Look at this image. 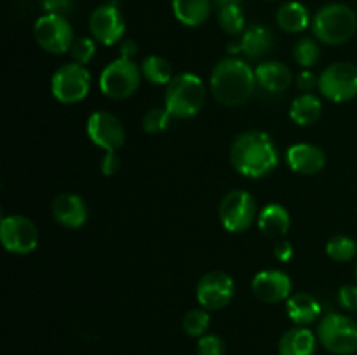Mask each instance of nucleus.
Masks as SVG:
<instances>
[{
	"label": "nucleus",
	"mask_w": 357,
	"mask_h": 355,
	"mask_svg": "<svg viewBox=\"0 0 357 355\" xmlns=\"http://www.w3.org/2000/svg\"><path fill=\"white\" fill-rule=\"evenodd\" d=\"M234 169L246 178H265L278 167L279 153L274 139L264 131H246L237 136L230 148Z\"/></svg>",
	"instance_id": "nucleus-1"
},
{
	"label": "nucleus",
	"mask_w": 357,
	"mask_h": 355,
	"mask_svg": "<svg viewBox=\"0 0 357 355\" xmlns=\"http://www.w3.org/2000/svg\"><path fill=\"white\" fill-rule=\"evenodd\" d=\"M257 87L255 70L244 59L225 58L211 72V93L218 103L237 106L246 103Z\"/></svg>",
	"instance_id": "nucleus-2"
},
{
	"label": "nucleus",
	"mask_w": 357,
	"mask_h": 355,
	"mask_svg": "<svg viewBox=\"0 0 357 355\" xmlns=\"http://www.w3.org/2000/svg\"><path fill=\"white\" fill-rule=\"evenodd\" d=\"M206 101V87L201 77L194 73H180L166 86L164 104L176 118H192L201 111Z\"/></svg>",
	"instance_id": "nucleus-3"
},
{
	"label": "nucleus",
	"mask_w": 357,
	"mask_h": 355,
	"mask_svg": "<svg viewBox=\"0 0 357 355\" xmlns=\"http://www.w3.org/2000/svg\"><path fill=\"white\" fill-rule=\"evenodd\" d=\"M357 30V16L345 3H328L317 10L312 21L314 37L328 45H340L351 40Z\"/></svg>",
	"instance_id": "nucleus-4"
},
{
	"label": "nucleus",
	"mask_w": 357,
	"mask_h": 355,
	"mask_svg": "<svg viewBox=\"0 0 357 355\" xmlns=\"http://www.w3.org/2000/svg\"><path fill=\"white\" fill-rule=\"evenodd\" d=\"M317 340L335 355L357 352V324L342 313H328L317 326Z\"/></svg>",
	"instance_id": "nucleus-5"
},
{
	"label": "nucleus",
	"mask_w": 357,
	"mask_h": 355,
	"mask_svg": "<svg viewBox=\"0 0 357 355\" xmlns=\"http://www.w3.org/2000/svg\"><path fill=\"white\" fill-rule=\"evenodd\" d=\"M142 68L132 59L119 58L105 66L100 77L101 93L112 100H126L138 90Z\"/></svg>",
	"instance_id": "nucleus-6"
},
{
	"label": "nucleus",
	"mask_w": 357,
	"mask_h": 355,
	"mask_svg": "<svg viewBox=\"0 0 357 355\" xmlns=\"http://www.w3.org/2000/svg\"><path fill=\"white\" fill-rule=\"evenodd\" d=\"M91 89L89 70L79 63H68L56 70L51 79L52 96L65 104H75L86 100Z\"/></svg>",
	"instance_id": "nucleus-7"
},
{
	"label": "nucleus",
	"mask_w": 357,
	"mask_h": 355,
	"mask_svg": "<svg viewBox=\"0 0 357 355\" xmlns=\"http://www.w3.org/2000/svg\"><path fill=\"white\" fill-rule=\"evenodd\" d=\"M257 219V204L250 191L232 190L220 204V221L230 233H243Z\"/></svg>",
	"instance_id": "nucleus-8"
},
{
	"label": "nucleus",
	"mask_w": 357,
	"mask_h": 355,
	"mask_svg": "<svg viewBox=\"0 0 357 355\" xmlns=\"http://www.w3.org/2000/svg\"><path fill=\"white\" fill-rule=\"evenodd\" d=\"M319 90L326 100L345 103L357 96V66L338 61L328 66L319 77Z\"/></svg>",
	"instance_id": "nucleus-9"
},
{
	"label": "nucleus",
	"mask_w": 357,
	"mask_h": 355,
	"mask_svg": "<svg viewBox=\"0 0 357 355\" xmlns=\"http://www.w3.org/2000/svg\"><path fill=\"white\" fill-rule=\"evenodd\" d=\"M33 35L37 44L51 54H65L75 42L72 24L61 14H44L38 17Z\"/></svg>",
	"instance_id": "nucleus-10"
},
{
	"label": "nucleus",
	"mask_w": 357,
	"mask_h": 355,
	"mask_svg": "<svg viewBox=\"0 0 357 355\" xmlns=\"http://www.w3.org/2000/svg\"><path fill=\"white\" fill-rule=\"evenodd\" d=\"M0 239L9 253L28 254L38 246L37 226L24 216H3L0 223Z\"/></svg>",
	"instance_id": "nucleus-11"
},
{
	"label": "nucleus",
	"mask_w": 357,
	"mask_h": 355,
	"mask_svg": "<svg viewBox=\"0 0 357 355\" xmlns=\"http://www.w3.org/2000/svg\"><path fill=\"white\" fill-rule=\"evenodd\" d=\"M234 291V278L225 271H209L199 281L195 296L202 308L208 312L211 310H222L232 301Z\"/></svg>",
	"instance_id": "nucleus-12"
},
{
	"label": "nucleus",
	"mask_w": 357,
	"mask_h": 355,
	"mask_svg": "<svg viewBox=\"0 0 357 355\" xmlns=\"http://www.w3.org/2000/svg\"><path fill=\"white\" fill-rule=\"evenodd\" d=\"M87 136L105 152H117L126 143V131L122 122L108 111H94L87 118Z\"/></svg>",
	"instance_id": "nucleus-13"
},
{
	"label": "nucleus",
	"mask_w": 357,
	"mask_h": 355,
	"mask_svg": "<svg viewBox=\"0 0 357 355\" xmlns=\"http://www.w3.org/2000/svg\"><path fill=\"white\" fill-rule=\"evenodd\" d=\"M89 30L96 42L103 45H114L124 37L126 21L115 3H105L91 14Z\"/></svg>",
	"instance_id": "nucleus-14"
},
{
	"label": "nucleus",
	"mask_w": 357,
	"mask_h": 355,
	"mask_svg": "<svg viewBox=\"0 0 357 355\" xmlns=\"http://www.w3.org/2000/svg\"><path fill=\"white\" fill-rule=\"evenodd\" d=\"M291 278L281 270H261L251 282L255 296L264 303L286 301L291 296Z\"/></svg>",
	"instance_id": "nucleus-15"
},
{
	"label": "nucleus",
	"mask_w": 357,
	"mask_h": 355,
	"mask_svg": "<svg viewBox=\"0 0 357 355\" xmlns=\"http://www.w3.org/2000/svg\"><path fill=\"white\" fill-rule=\"evenodd\" d=\"M286 162L289 169L298 174H317L326 166V155L319 146L296 143L286 152Z\"/></svg>",
	"instance_id": "nucleus-16"
},
{
	"label": "nucleus",
	"mask_w": 357,
	"mask_h": 355,
	"mask_svg": "<svg viewBox=\"0 0 357 355\" xmlns=\"http://www.w3.org/2000/svg\"><path fill=\"white\" fill-rule=\"evenodd\" d=\"M52 216L65 228H80L87 221V205L77 194H59L52 200Z\"/></svg>",
	"instance_id": "nucleus-17"
},
{
	"label": "nucleus",
	"mask_w": 357,
	"mask_h": 355,
	"mask_svg": "<svg viewBox=\"0 0 357 355\" xmlns=\"http://www.w3.org/2000/svg\"><path fill=\"white\" fill-rule=\"evenodd\" d=\"M257 84L268 93H284L291 86V70L279 61H265L255 70Z\"/></svg>",
	"instance_id": "nucleus-18"
},
{
	"label": "nucleus",
	"mask_w": 357,
	"mask_h": 355,
	"mask_svg": "<svg viewBox=\"0 0 357 355\" xmlns=\"http://www.w3.org/2000/svg\"><path fill=\"white\" fill-rule=\"evenodd\" d=\"M272 45H274V37H272L271 30L265 26H260V24H255V26H250L244 31L239 44L230 45L229 49L230 52L241 51L248 58L257 59L267 54L272 49Z\"/></svg>",
	"instance_id": "nucleus-19"
},
{
	"label": "nucleus",
	"mask_w": 357,
	"mask_h": 355,
	"mask_svg": "<svg viewBox=\"0 0 357 355\" xmlns=\"http://www.w3.org/2000/svg\"><path fill=\"white\" fill-rule=\"evenodd\" d=\"M317 348V336L305 326L286 331L279 340V355H314Z\"/></svg>",
	"instance_id": "nucleus-20"
},
{
	"label": "nucleus",
	"mask_w": 357,
	"mask_h": 355,
	"mask_svg": "<svg viewBox=\"0 0 357 355\" xmlns=\"http://www.w3.org/2000/svg\"><path fill=\"white\" fill-rule=\"evenodd\" d=\"M289 225H291V218L284 205L281 204H268L258 214V228L261 233L272 239H279L288 233Z\"/></svg>",
	"instance_id": "nucleus-21"
},
{
	"label": "nucleus",
	"mask_w": 357,
	"mask_h": 355,
	"mask_svg": "<svg viewBox=\"0 0 357 355\" xmlns=\"http://www.w3.org/2000/svg\"><path fill=\"white\" fill-rule=\"evenodd\" d=\"M286 312L293 322L298 324V326H307V324H312L319 319L323 308L314 296L298 292V294H293L286 299Z\"/></svg>",
	"instance_id": "nucleus-22"
},
{
	"label": "nucleus",
	"mask_w": 357,
	"mask_h": 355,
	"mask_svg": "<svg viewBox=\"0 0 357 355\" xmlns=\"http://www.w3.org/2000/svg\"><path fill=\"white\" fill-rule=\"evenodd\" d=\"M173 13L185 26H201L211 14L209 0H173Z\"/></svg>",
	"instance_id": "nucleus-23"
},
{
	"label": "nucleus",
	"mask_w": 357,
	"mask_h": 355,
	"mask_svg": "<svg viewBox=\"0 0 357 355\" xmlns=\"http://www.w3.org/2000/svg\"><path fill=\"white\" fill-rule=\"evenodd\" d=\"M275 19H278L279 28L288 33H300V31L307 30V26L310 24V14L307 7L300 2H288L279 7Z\"/></svg>",
	"instance_id": "nucleus-24"
},
{
	"label": "nucleus",
	"mask_w": 357,
	"mask_h": 355,
	"mask_svg": "<svg viewBox=\"0 0 357 355\" xmlns=\"http://www.w3.org/2000/svg\"><path fill=\"white\" fill-rule=\"evenodd\" d=\"M323 113V103L314 94L305 93L295 97L289 106V117L298 125H310L317 120Z\"/></svg>",
	"instance_id": "nucleus-25"
},
{
	"label": "nucleus",
	"mask_w": 357,
	"mask_h": 355,
	"mask_svg": "<svg viewBox=\"0 0 357 355\" xmlns=\"http://www.w3.org/2000/svg\"><path fill=\"white\" fill-rule=\"evenodd\" d=\"M139 68H142V75L150 84L167 86L173 80V70H171L169 61L160 56H146Z\"/></svg>",
	"instance_id": "nucleus-26"
},
{
	"label": "nucleus",
	"mask_w": 357,
	"mask_h": 355,
	"mask_svg": "<svg viewBox=\"0 0 357 355\" xmlns=\"http://www.w3.org/2000/svg\"><path fill=\"white\" fill-rule=\"evenodd\" d=\"M326 254L333 261L338 263H345L351 261L357 254V244L354 239L347 235H335L328 240L326 244Z\"/></svg>",
	"instance_id": "nucleus-27"
},
{
	"label": "nucleus",
	"mask_w": 357,
	"mask_h": 355,
	"mask_svg": "<svg viewBox=\"0 0 357 355\" xmlns=\"http://www.w3.org/2000/svg\"><path fill=\"white\" fill-rule=\"evenodd\" d=\"M293 58H295L296 65L303 66V68H310L316 65L321 58V49L314 38L303 37L293 47Z\"/></svg>",
	"instance_id": "nucleus-28"
},
{
	"label": "nucleus",
	"mask_w": 357,
	"mask_h": 355,
	"mask_svg": "<svg viewBox=\"0 0 357 355\" xmlns=\"http://www.w3.org/2000/svg\"><path fill=\"white\" fill-rule=\"evenodd\" d=\"M218 23L229 35H239L244 30V24H246V17H244L239 3L218 9Z\"/></svg>",
	"instance_id": "nucleus-29"
},
{
	"label": "nucleus",
	"mask_w": 357,
	"mask_h": 355,
	"mask_svg": "<svg viewBox=\"0 0 357 355\" xmlns=\"http://www.w3.org/2000/svg\"><path fill=\"white\" fill-rule=\"evenodd\" d=\"M209 324H211V317H209V312L206 308L190 310L183 317V329L188 336H204L209 329Z\"/></svg>",
	"instance_id": "nucleus-30"
},
{
	"label": "nucleus",
	"mask_w": 357,
	"mask_h": 355,
	"mask_svg": "<svg viewBox=\"0 0 357 355\" xmlns=\"http://www.w3.org/2000/svg\"><path fill=\"white\" fill-rule=\"evenodd\" d=\"M171 117L173 115L166 108H150L143 117V129L149 134H160L169 127Z\"/></svg>",
	"instance_id": "nucleus-31"
},
{
	"label": "nucleus",
	"mask_w": 357,
	"mask_h": 355,
	"mask_svg": "<svg viewBox=\"0 0 357 355\" xmlns=\"http://www.w3.org/2000/svg\"><path fill=\"white\" fill-rule=\"evenodd\" d=\"M70 52H72V58L75 59V63L86 66L96 54V40L89 37L75 38Z\"/></svg>",
	"instance_id": "nucleus-32"
},
{
	"label": "nucleus",
	"mask_w": 357,
	"mask_h": 355,
	"mask_svg": "<svg viewBox=\"0 0 357 355\" xmlns=\"http://www.w3.org/2000/svg\"><path fill=\"white\" fill-rule=\"evenodd\" d=\"M197 355H225V343L218 334H204L197 343Z\"/></svg>",
	"instance_id": "nucleus-33"
},
{
	"label": "nucleus",
	"mask_w": 357,
	"mask_h": 355,
	"mask_svg": "<svg viewBox=\"0 0 357 355\" xmlns=\"http://www.w3.org/2000/svg\"><path fill=\"white\" fill-rule=\"evenodd\" d=\"M338 301L349 312L357 310V285H344L338 291Z\"/></svg>",
	"instance_id": "nucleus-34"
},
{
	"label": "nucleus",
	"mask_w": 357,
	"mask_h": 355,
	"mask_svg": "<svg viewBox=\"0 0 357 355\" xmlns=\"http://www.w3.org/2000/svg\"><path fill=\"white\" fill-rule=\"evenodd\" d=\"M42 7L47 14H61L65 16L73 7V0H42Z\"/></svg>",
	"instance_id": "nucleus-35"
},
{
	"label": "nucleus",
	"mask_w": 357,
	"mask_h": 355,
	"mask_svg": "<svg viewBox=\"0 0 357 355\" xmlns=\"http://www.w3.org/2000/svg\"><path fill=\"white\" fill-rule=\"evenodd\" d=\"M296 86H298V89L303 90V93H310L314 87L319 86V79H317L312 72H309V70H303V72L296 77Z\"/></svg>",
	"instance_id": "nucleus-36"
},
{
	"label": "nucleus",
	"mask_w": 357,
	"mask_h": 355,
	"mask_svg": "<svg viewBox=\"0 0 357 355\" xmlns=\"http://www.w3.org/2000/svg\"><path fill=\"white\" fill-rule=\"evenodd\" d=\"M119 166H121V160H119L117 152H107V155L101 160V173L105 176H114L119 171Z\"/></svg>",
	"instance_id": "nucleus-37"
},
{
	"label": "nucleus",
	"mask_w": 357,
	"mask_h": 355,
	"mask_svg": "<svg viewBox=\"0 0 357 355\" xmlns=\"http://www.w3.org/2000/svg\"><path fill=\"white\" fill-rule=\"evenodd\" d=\"M293 254H295V251H293V244L289 242V240H279V242L275 244L274 256L278 258L279 261L288 263V261L293 258Z\"/></svg>",
	"instance_id": "nucleus-38"
},
{
	"label": "nucleus",
	"mask_w": 357,
	"mask_h": 355,
	"mask_svg": "<svg viewBox=\"0 0 357 355\" xmlns=\"http://www.w3.org/2000/svg\"><path fill=\"white\" fill-rule=\"evenodd\" d=\"M136 52H138V45H136L135 40H124L121 45V58H126V59H132L136 56Z\"/></svg>",
	"instance_id": "nucleus-39"
},
{
	"label": "nucleus",
	"mask_w": 357,
	"mask_h": 355,
	"mask_svg": "<svg viewBox=\"0 0 357 355\" xmlns=\"http://www.w3.org/2000/svg\"><path fill=\"white\" fill-rule=\"evenodd\" d=\"M213 2L216 3V7H218V9H222V7H225V6H234V3H241V2H243V0H213Z\"/></svg>",
	"instance_id": "nucleus-40"
},
{
	"label": "nucleus",
	"mask_w": 357,
	"mask_h": 355,
	"mask_svg": "<svg viewBox=\"0 0 357 355\" xmlns=\"http://www.w3.org/2000/svg\"><path fill=\"white\" fill-rule=\"evenodd\" d=\"M356 278H357V268H356Z\"/></svg>",
	"instance_id": "nucleus-41"
}]
</instances>
